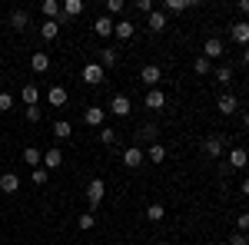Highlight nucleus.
Here are the masks:
<instances>
[{"mask_svg": "<svg viewBox=\"0 0 249 245\" xmlns=\"http://www.w3.org/2000/svg\"><path fill=\"white\" fill-rule=\"evenodd\" d=\"M103 199H107V182L103 179H90L87 182V202H90V209H96Z\"/></svg>", "mask_w": 249, "mask_h": 245, "instance_id": "nucleus-1", "label": "nucleus"}, {"mask_svg": "<svg viewBox=\"0 0 249 245\" xmlns=\"http://www.w3.org/2000/svg\"><path fill=\"white\" fill-rule=\"evenodd\" d=\"M80 80H83V83H90V86H96V83H103V80H107V70H103L100 63H87V66L80 70Z\"/></svg>", "mask_w": 249, "mask_h": 245, "instance_id": "nucleus-2", "label": "nucleus"}, {"mask_svg": "<svg viewBox=\"0 0 249 245\" xmlns=\"http://www.w3.org/2000/svg\"><path fill=\"white\" fill-rule=\"evenodd\" d=\"M140 80H143L150 90H160V80H163V70H160V63H146V66L140 70Z\"/></svg>", "mask_w": 249, "mask_h": 245, "instance_id": "nucleus-3", "label": "nucleus"}, {"mask_svg": "<svg viewBox=\"0 0 249 245\" xmlns=\"http://www.w3.org/2000/svg\"><path fill=\"white\" fill-rule=\"evenodd\" d=\"M146 163V152L140 149V146H130V149H123V166L126 169H140Z\"/></svg>", "mask_w": 249, "mask_h": 245, "instance_id": "nucleus-4", "label": "nucleus"}, {"mask_svg": "<svg viewBox=\"0 0 249 245\" xmlns=\"http://www.w3.org/2000/svg\"><path fill=\"white\" fill-rule=\"evenodd\" d=\"M130 110H133V103H130V96L116 93L113 99H110V113H113V116H130Z\"/></svg>", "mask_w": 249, "mask_h": 245, "instance_id": "nucleus-5", "label": "nucleus"}, {"mask_svg": "<svg viewBox=\"0 0 249 245\" xmlns=\"http://www.w3.org/2000/svg\"><path fill=\"white\" fill-rule=\"evenodd\" d=\"M216 110H219L223 116H232L236 110H239V99H236L232 93H223L219 99H216Z\"/></svg>", "mask_w": 249, "mask_h": 245, "instance_id": "nucleus-6", "label": "nucleus"}, {"mask_svg": "<svg viewBox=\"0 0 249 245\" xmlns=\"http://www.w3.org/2000/svg\"><path fill=\"white\" fill-rule=\"evenodd\" d=\"M203 57L210 60V63H213V60H219V57H223V40H219V37H210L206 43H203Z\"/></svg>", "mask_w": 249, "mask_h": 245, "instance_id": "nucleus-7", "label": "nucleus"}, {"mask_svg": "<svg viewBox=\"0 0 249 245\" xmlns=\"http://www.w3.org/2000/svg\"><path fill=\"white\" fill-rule=\"evenodd\" d=\"M226 159H230V169H246V166H249V152L243 149V146L230 149V156H226Z\"/></svg>", "mask_w": 249, "mask_h": 245, "instance_id": "nucleus-8", "label": "nucleus"}, {"mask_svg": "<svg viewBox=\"0 0 249 245\" xmlns=\"http://www.w3.org/2000/svg\"><path fill=\"white\" fill-rule=\"evenodd\" d=\"M17 189H20V176L17 172H3V176H0V192H3V196H14Z\"/></svg>", "mask_w": 249, "mask_h": 245, "instance_id": "nucleus-9", "label": "nucleus"}, {"mask_svg": "<svg viewBox=\"0 0 249 245\" xmlns=\"http://www.w3.org/2000/svg\"><path fill=\"white\" fill-rule=\"evenodd\" d=\"M60 166H63V152H60L57 146H53V149H47V152H43V169H47V172L60 169Z\"/></svg>", "mask_w": 249, "mask_h": 245, "instance_id": "nucleus-10", "label": "nucleus"}, {"mask_svg": "<svg viewBox=\"0 0 249 245\" xmlns=\"http://www.w3.org/2000/svg\"><path fill=\"white\" fill-rule=\"evenodd\" d=\"M230 37L236 40L239 47H249V23H243V20H239V23H232V27H230Z\"/></svg>", "mask_w": 249, "mask_h": 245, "instance_id": "nucleus-11", "label": "nucleus"}, {"mask_svg": "<svg viewBox=\"0 0 249 245\" xmlns=\"http://www.w3.org/2000/svg\"><path fill=\"white\" fill-rule=\"evenodd\" d=\"M93 33H96V37H113V20L107 17V14H103V17H96L93 20Z\"/></svg>", "mask_w": 249, "mask_h": 245, "instance_id": "nucleus-12", "label": "nucleus"}, {"mask_svg": "<svg viewBox=\"0 0 249 245\" xmlns=\"http://www.w3.org/2000/svg\"><path fill=\"white\" fill-rule=\"evenodd\" d=\"M146 27H150L153 33H163V30H166V14H163V10H153V14L146 17Z\"/></svg>", "mask_w": 249, "mask_h": 245, "instance_id": "nucleus-13", "label": "nucleus"}, {"mask_svg": "<svg viewBox=\"0 0 249 245\" xmlns=\"http://www.w3.org/2000/svg\"><path fill=\"white\" fill-rule=\"evenodd\" d=\"M103 116H107L103 106H90V110L83 113V123H87V126H103Z\"/></svg>", "mask_w": 249, "mask_h": 245, "instance_id": "nucleus-14", "label": "nucleus"}, {"mask_svg": "<svg viewBox=\"0 0 249 245\" xmlns=\"http://www.w3.org/2000/svg\"><path fill=\"white\" fill-rule=\"evenodd\" d=\"M23 163H27L30 169H40V163H43V152H40L37 146H27V149H23Z\"/></svg>", "mask_w": 249, "mask_h": 245, "instance_id": "nucleus-15", "label": "nucleus"}, {"mask_svg": "<svg viewBox=\"0 0 249 245\" xmlns=\"http://www.w3.org/2000/svg\"><path fill=\"white\" fill-rule=\"evenodd\" d=\"M40 10H43V17H47V20H57L60 14H63V3H57V0H43Z\"/></svg>", "mask_w": 249, "mask_h": 245, "instance_id": "nucleus-16", "label": "nucleus"}, {"mask_svg": "<svg viewBox=\"0 0 249 245\" xmlns=\"http://www.w3.org/2000/svg\"><path fill=\"white\" fill-rule=\"evenodd\" d=\"M113 33L120 40H133V20H116V23H113Z\"/></svg>", "mask_w": 249, "mask_h": 245, "instance_id": "nucleus-17", "label": "nucleus"}, {"mask_svg": "<svg viewBox=\"0 0 249 245\" xmlns=\"http://www.w3.org/2000/svg\"><path fill=\"white\" fill-rule=\"evenodd\" d=\"M203 149H206V156L219 159V156H223V139H219V136H210V139L203 143Z\"/></svg>", "mask_w": 249, "mask_h": 245, "instance_id": "nucleus-18", "label": "nucleus"}, {"mask_svg": "<svg viewBox=\"0 0 249 245\" xmlns=\"http://www.w3.org/2000/svg\"><path fill=\"white\" fill-rule=\"evenodd\" d=\"M10 27H14V30H27V27H30V14H27V10H14V14H10Z\"/></svg>", "mask_w": 249, "mask_h": 245, "instance_id": "nucleus-19", "label": "nucleus"}, {"mask_svg": "<svg viewBox=\"0 0 249 245\" xmlns=\"http://www.w3.org/2000/svg\"><path fill=\"white\" fill-rule=\"evenodd\" d=\"M30 70H34V73H47V70H50V57H47V53H34V57H30Z\"/></svg>", "mask_w": 249, "mask_h": 245, "instance_id": "nucleus-20", "label": "nucleus"}, {"mask_svg": "<svg viewBox=\"0 0 249 245\" xmlns=\"http://www.w3.org/2000/svg\"><path fill=\"white\" fill-rule=\"evenodd\" d=\"M57 33H60L57 20H43V23H40V37L43 40H57Z\"/></svg>", "mask_w": 249, "mask_h": 245, "instance_id": "nucleus-21", "label": "nucleus"}, {"mask_svg": "<svg viewBox=\"0 0 249 245\" xmlns=\"http://www.w3.org/2000/svg\"><path fill=\"white\" fill-rule=\"evenodd\" d=\"M116 53H120V50L107 47V50H100V60H96V63H100L103 70H110V66H116Z\"/></svg>", "mask_w": 249, "mask_h": 245, "instance_id": "nucleus-22", "label": "nucleus"}, {"mask_svg": "<svg viewBox=\"0 0 249 245\" xmlns=\"http://www.w3.org/2000/svg\"><path fill=\"white\" fill-rule=\"evenodd\" d=\"M146 106H150V110H163V106H166L163 90H150V93H146Z\"/></svg>", "mask_w": 249, "mask_h": 245, "instance_id": "nucleus-23", "label": "nucleus"}, {"mask_svg": "<svg viewBox=\"0 0 249 245\" xmlns=\"http://www.w3.org/2000/svg\"><path fill=\"white\" fill-rule=\"evenodd\" d=\"M47 99H50V106H63L67 103V90L63 86H50L47 90Z\"/></svg>", "mask_w": 249, "mask_h": 245, "instance_id": "nucleus-24", "label": "nucleus"}, {"mask_svg": "<svg viewBox=\"0 0 249 245\" xmlns=\"http://www.w3.org/2000/svg\"><path fill=\"white\" fill-rule=\"evenodd\" d=\"M23 106H37V99H40V90L37 86H34V83H27V86H23Z\"/></svg>", "mask_w": 249, "mask_h": 245, "instance_id": "nucleus-25", "label": "nucleus"}, {"mask_svg": "<svg viewBox=\"0 0 249 245\" xmlns=\"http://www.w3.org/2000/svg\"><path fill=\"white\" fill-rule=\"evenodd\" d=\"M53 136H57V139H70V136H73V126H70L67 119H57V123H53Z\"/></svg>", "mask_w": 249, "mask_h": 245, "instance_id": "nucleus-26", "label": "nucleus"}, {"mask_svg": "<svg viewBox=\"0 0 249 245\" xmlns=\"http://www.w3.org/2000/svg\"><path fill=\"white\" fill-rule=\"evenodd\" d=\"M146 159H150V163H156V166H160V163H163V159H166V146H160V143H153V146H150V149H146Z\"/></svg>", "mask_w": 249, "mask_h": 245, "instance_id": "nucleus-27", "label": "nucleus"}, {"mask_svg": "<svg viewBox=\"0 0 249 245\" xmlns=\"http://www.w3.org/2000/svg\"><path fill=\"white\" fill-rule=\"evenodd\" d=\"M83 10H87L83 0H67V3H63V14H67V17H80Z\"/></svg>", "mask_w": 249, "mask_h": 245, "instance_id": "nucleus-28", "label": "nucleus"}, {"mask_svg": "<svg viewBox=\"0 0 249 245\" xmlns=\"http://www.w3.org/2000/svg\"><path fill=\"white\" fill-rule=\"evenodd\" d=\"M163 7H166V14H183V10L193 7V0H166Z\"/></svg>", "mask_w": 249, "mask_h": 245, "instance_id": "nucleus-29", "label": "nucleus"}, {"mask_svg": "<svg viewBox=\"0 0 249 245\" xmlns=\"http://www.w3.org/2000/svg\"><path fill=\"white\" fill-rule=\"evenodd\" d=\"M193 70H196V76H210V73H213V63H210L206 57H199L196 63H193Z\"/></svg>", "mask_w": 249, "mask_h": 245, "instance_id": "nucleus-30", "label": "nucleus"}, {"mask_svg": "<svg viewBox=\"0 0 249 245\" xmlns=\"http://www.w3.org/2000/svg\"><path fill=\"white\" fill-rule=\"evenodd\" d=\"M163 215H166V209L160 206V202H153V206H146V219H150V222H160Z\"/></svg>", "mask_w": 249, "mask_h": 245, "instance_id": "nucleus-31", "label": "nucleus"}, {"mask_svg": "<svg viewBox=\"0 0 249 245\" xmlns=\"http://www.w3.org/2000/svg\"><path fill=\"white\" fill-rule=\"evenodd\" d=\"M216 83L230 86V83H232V66H219V70H216Z\"/></svg>", "mask_w": 249, "mask_h": 245, "instance_id": "nucleus-32", "label": "nucleus"}, {"mask_svg": "<svg viewBox=\"0 0 249 245\" xmlns=\"http://www.w3.org/2000/svg\"><path fill=\"white\" fill-rule=\"evenodd\" d=\"M100 143H103V146H113V143H116V130L103 126V130H100Z\"/></svg>", "mask_w": 249, "mask_h": 245, "instance_id": "nucleus-33", "label": "nucleus"}, {"mask_svg": "<svg viewBox=\"0 0 249 245\" xmlns=\"http://www.w3.org/2000/svg\"><path fill=\"white\" fill-rule=\"evenodd\" d=\"M123 10H126L123 0H107V17H110V14H123Z\"/></svg>", "mask_w": 249, "mask_h": 245, "instance_id": "nucleus-34", "label": "nucleus"}, {"mask_svg": "<svg viewBox=\"0 0 249 245\" xmlns=\"http://www.w3.org/2000/svg\"><path fill=\"white\" fill-rule=\"evenodd\" d=\"M96 226V219H93V212H83V215H80V229H83V232H90V229Z\"/></svg>", "mask_w": 249, "mask_h": 245, "instance_id": "nucleus-35", "label": "nucleus"}, {"mask_svg": "<svg viewBox=\"0 0 249 245\" xmlns=\"http://www.w3.org/2000/svg\"><path fill=\"white\" fill-rule=\"evenodd\" d=\"M30 179H34V186H43V182L50 179V172H47L43 166H40V169H34V176H30Z\"/></svg>", "mask_w": 249, "mask_h": 245, "instance_id": "nucleus-36", "label": "nucleus"}, {"mask_svg": "<svg viewBox=\"0 0 249 245\" xmlns=\"http://www.w3.org/2000/svg\"><path fill=\"white\" fill-rule=\"evenodd\" d=\"M10 106H14V96L7 93V90H0V113H7Z\"/></svg>", "mask_w": 249, "mask_h": 245, "instance_id": "nucleus-37", "label": "nucleus"}, {"mask_svg": "<svg viewBox=\"0 0 249 245\" xmlns=\"http://www.w3.org/2000/svg\"><path fill=\"white\" fill-rule=\"evenodd\" d=\"M133 7H136V10H140V14H146V17L153 14V0H136Z\"/></svg>", "mask_w": 249, "mask_h": 245, "instance_id": "nucleus-38", "label": "nucleus"}, {"mask_svg": "<svg viewBox=\"0 0 249 245\" xmlns=\"http://www.w3.org/2000/svg\"><path fill=\"white\" fill-rule=\"evenodd\" d=\"M140 139H150V143L156 139V126H153V123H146V126L140 130Z\"/></svg>", "mask_w": 249, "mask_h": 245, "instance_id": "nucleus-39", "label": "nucleus"}, {"mask_svg": "<svg viewBox=\"0 0 249 245\" xmlns=\"http://www.w3.org/2000/svg\"><path fill=\"white\" fill-rule=\"evenodd\" d=\"M236 226H239V232L246 235L249 232V212H239V215H236Z\"/></svg>", "mask_w": 249, "mask_h": 245, "instance_id": "nucleus-40", "label": "nucleus"}, {"mask_svg": "<svg viewBox=\"0 0 249 245\" xmlns=\"http://www.w3.org/2000/svg\"><path fill=\"white\" fill-rule=\"evenodd\" d=\"M40 106H27V123H40Z\"/></svg>", "mask_w": 249, "mask_h": 245, "instance_id": "nucleus-41", "label": "nucleus"}, {"mask_svg": "<svg viewBox=\"0 0 249 245\" xmlns=\"http://www.w3.org/2000/svg\"><path fill=\"white\" fill-rule=\"evenodd\" d=\"M230 245H249V239H246V235H243V232H236V235H232V239H230Z\"/></svg>", "mask_w": 249, "mask_h": 245, "instance_id": "nucleus-42", "label": "nucleus"}, {"mask_svg": "<svg viewBox=\"0 0 249 245\" xmlns=\"http://www.w3.org/2000/svg\"><path fill=\"white\" fill-rule=\"evenodd\" d=\"M239 189H243V196H249V176L243 179V186H239Z\"/></svg>", "mask_w": 249, "mask_h": 245, "instance_id": "nucleus-43", "label": "nucleus"}, {"mask_svg": "<svg viewBox=\"0 0 249 245\" xmlns=\"http://www.w3.org/2000/svg\"><path fill=\"white\" fill-rule=\"evenodd\" d=\"M239 10H243V14H249V0H239Z\"/></svg>", "mask_w": 249, "mask_h": 245, "instance_id": "nucleus-44", "label": "nucleus"}, {"mask_svg": "<svg viewBox=\"0 0 249 245\" xmlns=\"http://www.w3.org/2000/svg\"><path fill=\"white\" fill-rule=\"evenodd\" d=\"M243 63H246V66H249V47H246V50H243Z\"/></svg>", "mask_w": 249, "mask_h": 245, "instance_id": "nucleus-45", "label": "nucleus"}, {"mask_svg": "<svg viewBox=\"0 0 249 245\" xmlns=\"http://www.w3.org/2000/svg\"><path fill=\"white\" fill-rule=\"evenodd\" d=\"M243 123H246V126H249V113H246V116H243Z\"/></svg>", "mask_w": 249, "mask_h": 245, "instance_id": "nucleus-46", "label": "nucleus"}]
</instances>
